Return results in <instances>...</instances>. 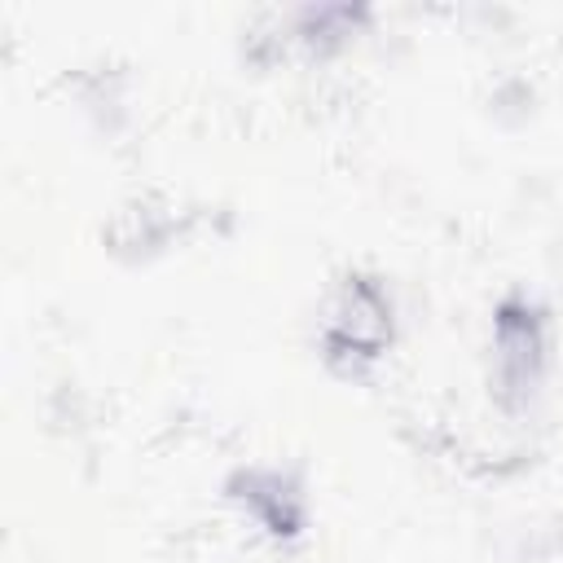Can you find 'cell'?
<instances>
[{
	"label": "cell",
	"mask_w": 563,
	"mask_h": 563,
	"mask_svg": "<svg viewBox=\"0 0 563 563\" xmlns=\"http://www.w3.org/2000/svg\"><path fill=\"white\" fill-rule=\"evenodd\" d=\"M400 339V308L391 286L369 268H347L325 290L317 347L321 361L343 378H365Z\"/></svg>",
	"instance_id": "1"
},
{
	"label": "cell",
	"mask_w": 563,
	"mask_h": 563,
	"mask_svg": "<svg viewBox=\"0 0 563 563\" xmlns=\"http://www.w3.org/2000/svg\"><path fill=\"white\" fill-rule=\"evenodd\" d=\"M554 365V325L532 295H506L488 321V391L501 418L537 409Z\"/></svg>",
	"instance_id": "2"
},
{
	"label": "cell",
	"mask_w": 563,
	"mask_h": 563,
	"mask_svg": "<svg viewBox=\"0 0 563 563\" xmlns=\"http://www.w3.org/2000/svg\"><path fill=\"white\" fill-rule=\"evenodd\" d=\"M224 501L255 537H264L273 545H295L308 537L312 497L295 466L242 462L224 475Z\"/></svg>",
	"instance_id": "3"
},
{
	"label": "cell",
	"mask_w": 563,
	"mask_h": 563,
	"mask_svg": "<svg viewBox=\"0 0 563 563\" xmlns=\"http://www.w3.org/2000/svg\"><path fill=\"white\" fill-rule=\"evenodd\" d=\"M180 224H185V211L176 202L141 194L114 211V220L106 224V238H110V251L128 260H150L180 238Z\"/></svg>",
	"instance_id": "4"
}]
</instances>
